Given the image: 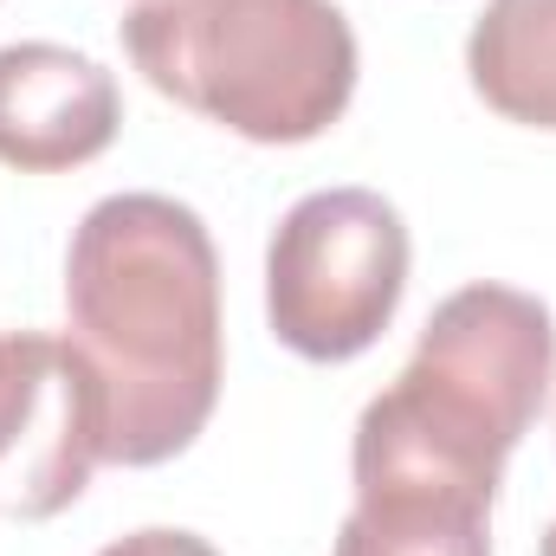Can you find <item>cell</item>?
<instances>
[{
    "label": "cell",
    "mask_w": 556,
    "mask_h": 556,
    "mask_svg": "<svg viewBox=\"0 0 556 556\" xmlns=\"http://www.w3.org/2000/svg\"><path fill=\"white\" fill-rule=\"evenodd\" d=\"M124 52L162 98L247 142H311L356 98L337 0H137Z\"/></svg>",
    "instance_id": "3957f363"
},
{
    "label": "cell",
    "mask_w": 556,
    "mask_h": 556,
    "mask_svg": "<svg viewBox=\"0 0 556 556\" xmlns=\"http://www.w3.org/2000/svg\"><path fill=\"white\" fill-rule=\"evenodd\" d=\"M538 556H556V525L544 531V551H538Z\"/></svg>",
    "instance_id": "30bf717a"
},
{
    "label": "cell",
    "mask_w": 556,
    "mask_h": 556,
    "mask_svg": "<svg viewBox=\"0 0 556 556\" xmlns=\"http://www.w3.org/2000/svg\"><path fill=\"white\" fill-rule=\"evenodd\" d=\"M124 124L117 78L72 46H0V162L20 175H65L98 162Z\"/></svg>",
    "instance_id": "8992f818"
},
{
    "label": "cell",
    "mask_w": 556,
    "mask_h": 556,
    "mask_svg": "<svg viewBox=\"0 0 556 556\" xmlns=\"http://www.w3.org/2000/svg\"><path fill=\"white\" fill-rule=\"evenodd\" d=\"M556 382V324L511 285L453 291L420 330L408 369L356 420V485H446L498 498L511 446Z\"/></svg>",
    "instance_id": "7a4b0ae2"
},
{
    "label": "cell",
    "mask_w": 556,
    "mask_h": 556,
    "mask_svg": "<svg viewBox=\"0 0 556 556\" xmlns=\"http://www.w3.org/2000/svg\"><path fill=\"white\" fill-rule=\"evenodd\" d=\"M111 440V402L72 337H0V518L46 525L91 485Z\"/></svg>",
    "instance_id": "5b68a950"
},
{
    "label": "cell",
    "mask_w": 556,
    "mask_h": 556,
    "mask_svg": "<svg viewBox=\"0 0 556 556\" xmlns=\"http://www.w3.org/2000/svg\"><path fill=\"white\" fill-rule=\"evenodd\" d=\"M466 72L498 117L556 130V0H485Z\"/></svg>",
    "instance_id": "52a82bcc"
},
{
    "label": "cell",
    "mask_w": 556,
    "mask_h": 556,
    "mask_svg": "<svg viewBox=\"0 0 556 556\" xmlns=\"http://www.w3.org/2000/svg\"><path fill=\"white\" fill-rule=\"evenodd\" d=\"M65 311L111 402L104 459L188 453L220 402V260L201 214L168 194L98 201L65 253Z\"/></svg>",
    "instance_id": "6da1fadb"
},
{
    "label": "cell",
    "mask_w": 556,
    "mask_h": 556,
    "mask_svg": "<svg viewBox=\"0 0 556 556\" xmlns=\"http://www.w3.org/2000/svg\"><path fill=\"white\" fill-rule=\"evenodd\" d=\"M492 505L446 492H356L337 556H492Z\"/></svg>",
    "instance_id": "ba28073f"
},
{
    "label": "cell",
    "mask_w": 556,
    "mask_h": 556,
    "mask_svg": "<svg viewBox=\"0 0 556 556\" xmlns=\"http://www.w3.org/2000/svg\"><path fill=\"white\" fill-rule=\"evenodd\" d=\"M408 227L376 188H317L266 247V317L304 363L363 356L402 311Z\"/></svg>",
    "instance_id": "277c9868"
},
{
    "label": "cell",
    "mask_w": 556,
    "mask_h": 556,
    "mask_svg": "<svg viewBox=\"0 0 556 556\" xmlns=\"http://www.w3.org/2000/svg\"><path fill=\"white\" fill-rule=\"evenodd\" d=\"M98 556H220L207 538H194V531H130V538H117V544H104Z\"/></svg>",
    "instance_id": "9c48e42d"
}]
</instances>
